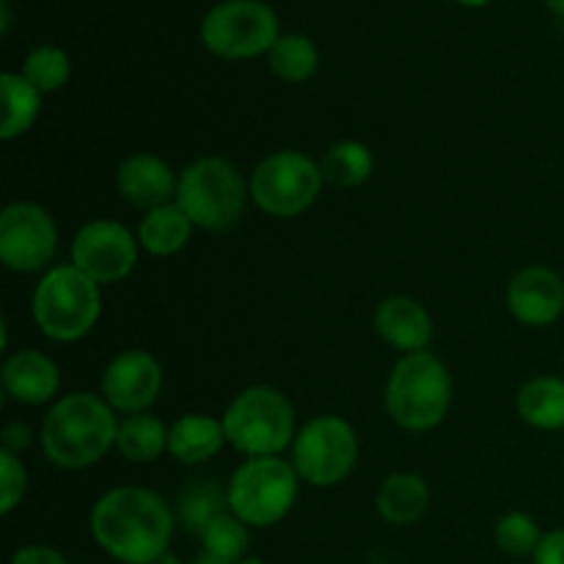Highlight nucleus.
Segmentation results:
<instances>
[{"instance_id": "f257e3e1", "label": "nucleus", "mask_w": 564, "mask_h": 564, "mask_svg": "<svg viewBox=\"0 0 564 564\" xmlns=\"http://www.w3.org/2000/svg\"><path fill=\"white\" fill-rule=\"evenodd\" d=\"M174 523L169 501L141 485L108 490L88 516V529L99 549L121 564H154L169 554Z\"/></svg>"}, {"instance_id": "f03ea898", "label": "nucleus", "mask_w": 564, "mask_h": 564, "mask_svg": "<svg viewBox=\"0 0 564 564\" xmlns=\"http://www.w3.org/2000/svg\"><path fill=\"white\" fill-rule=\"evenodd\" d=\"M105 397L72 391L47 411L42 424V452L55 468L80 471L97 466L110 446H116L119 422Z\"/></svg>"}, {"instance_id": "7ed1b4c3", "label": "nucleus", "mask_w": 564, "mask_h": 564, "mask_svg": "<svg viewBox=\"0 0 564 564\" xmlns=\"http://www.w3.org/2000/svg\"><path fill=\"white\" fill-rule=\"evenodd\" d=\"M452 375L433 352H411L394 364L386 383V411L397 427L427 433L446 419L452 405Z\"/></svg>"}, {"instance_id": "20e7f679", "label": "nucleus", "mask_w": 564, "mask_h": 564, "mask_svg": "<svg viewBox=\"0 0 564 564\" xmlns=\"http://www.w3.org/2000/svg\"><path fill=\"white\" fill-rule=\"evenodd\" d=\"M226 444L246 457H279L295 444V408L273 386H251L224 413Z\"/></svg>"}, {"instance_id": "39448f33", "label": "nucleus", "mask_w": 564, "mask_h": 564, "mask_svg": "<svg viewBox=\"0 0 564 564\" xmlns=\"http://www.w3.org/2000/svg\"><path fill=\"white\" fill-rule=\"evenodd\" d=\"M251 187L231 160L209 154L193 160L180 174L176 204L187 213L193 226L207 231H226L240 224Z\"/></svg>"}, {"instance_id": "423d86ee", "label": "nucleus", "mask_w": 564, "mask_h": 564, "mask_svg": "<svg viewBox=\"0 0 564 564\" xmlns=\"http://www.w3.org/2000/svg\"><path fill=\"white\" fill-rule=\"evenodd\" d=\"M33 323L47 339L77 341L97 325L102 312L99 284L75 264H58L42 275L33 290Z\"/></svg>"}, {"instance_id": "0eeeda50", "label": "nucleus", "mask_w": 564, "mask_h": 564, "mask_svg": "<svg viewBox=\"0 0 564 564\" xmlns=\"http://www.w3.org/2000/svg\"><path fill=\"white\" fill-rule=\"evenodd\" d=\"M297 490L301 477L292 463L281 457H248L226 485V505L248 529H268L290 516Z\"/></svg>"}, {"instance_id": "6e6552de", "label": "nucleus", "mask_w": 564, "mask_h": 564, "mask_svg": "<svg viewBox=\"0 0 564 564\" xmlns=\"http://www.w3.org/2000/svg\"><path fill=\"white\" fill-rule=\"evenodd\" d=\"M198 36L218 58L248 61L273 50L281 39V22L264 0H220L207 9Z\"/></svg>"}, {"instance_id": "1a4fd4ad", "label": "nucleus", "mask_w": 564, "mask_h": 564, "mask_svg": "<svg viewBox=\"0 0 564 564\" xmlns=\"http://www.w3.org/2000/svg\"><path fill=\"white\" fill-rule=\"evenodd\" d=\"M325 185L323 169L308 154L284 149L273 152L253 169L251 198L270 218H297L317 202Z\"/></svg>"}, {"instance_id": "9d476101", "label": "nucleus", "mask_w": 564, "mask_h": 564, "mask_svg": "<svg viewBox=\"0 0 564 564\" xmlns=\"http://www.w3.org/2000/svg\"><path fill=\"white\" fill-rule=\"evenodd\" d=\"M358 463V435L341 416L308 419L292 444V466L312 488H336Z\"/></svg>"}, {"instance_id": "9b49d317", "label": "nucleus", "mask_w": 564, "mask_h": 564, "mask_svg": "<svg viewBox=\"0 0 564 564\" xmlns=\"http://www.w3.org/2000/svg\"><path fill=\"white\" fill-rule=\"evenodd\" d=\"M58 251V229L42 204L14 202L0 213V262L11 273H39Z\"/></svg>"}, {"instance_id": "f8f14e48", "label": "nucleus", "mask_w": 564, "mask_h": 564, "mask_svg": "<svg viewBox=\"0 0 564 564\" xmlns=\"http://www.w3.org/2000/svg\"><path fill=\"white\" fill-rule=\"evenodd\" d=\"M138 237L119 220L99 218L83 226L72 240V264L97 284H116L138 262Z\"/></svg>"}, {"instance_id": "ddd939ff", "label": "nucleus", "mask_w": 564, "mask_h": 564, "mask_svg": "<svg viewBox=\"0 0 564 564\" xmlns=\"http://www.w3.org/2000/svg\"><path fill=\"white\" fill-rule=\"evenodd\" d=\"M163 391V369L147 350H124L105 367L102 397L116 413H147Z\"/></svg>"}, {"instance_id": "4468645a", "label": "nucleus", "mask_w": 564, "mask_h": 564, "mask_svg": "<svg viewBox=\"0 0 564 564\" xmlns=\"http://www.w3.org/2000/svg\"><path fill=\"white\" fill-rule=\"evenodd\" d=\"M507 308L518 323L545 328L564 312V281L543 264L518 270L507 286Z\"/></svg>"}, {"instance_id": "2eb2a0df", "label": "nucleus", "mask_w": 564, "mask_h": 564, "mask_svg": "<svg viewBox=\"0 0 564 564\" xmlns=\"http://www.w3.org/2000/svg\"><path fill=\"white\" fill-rule=\"evenodd\" d=\"M116 187L119 196L132 207L158 209L163 204L176 202V191H180V180H176L174 169L165 163L163 158L152 152L130 154L124 163L116 171Z\"/></svg>"}, {"instance_id": "dca6fc26", "label": "nucleus", "mask_w": 564, "mask_h": 564, "mask_svg": "<svg viewBox=\"0 0 564 564\" xmlns=\"http://www.w3.org/2000/svg\"><path fill=\"white\" fill-rule=\"evenodd\" d=\"M375 330L394 350L422 352L433 341V317L419 301L408 295H391L375 308Z\"/></svg>"}, {"instance_id": "f3484780", "label": "nucleus", "mask_w": 564, "mask_h": 564, "mask_svg": "<svg viewBox=\"0 0 564 564\" xmlns=\"http://www.w3.org/2000/svg\"><path fill=\"white\" fill-rule=\"evenodd\" d=\"M0 386L9 400L20 405H44L61 389L58 367L39 350H20L9 356L0 369Z\"/></svg>"}, {"instance_id": "a211bd4d", "label": "nucleus", "mask_w": 564, "mask_h": 564, "mask_svg": "<svg viewBox=\"0 0 564 564\" xmlns=\"http://www.w3.org/2000/svg\"><path fill=\"white\" fill-rule=\"evenodd\" d=\"M224 444V422L207 413H185L169 427V455L185 466L213 460Z\"/></svg>"}, {"instance_id": "6ab92c4d", "label": "nucleus", "mask_w": 564, "mask_h": 564, "mask_svg": "<svg viewBox=\"0 0 564 564\" xmlns=\"http://www.w3.org/2000/svg\"><path fill=\"white\" fill-rule=\"evenodd\" d=\"M378 516L391 527H411L422 521L430 507V488L419 474L397 471L383 479L375 496Z\"/></svg>"}, {"instance_id": "aec40b11", "label": "nucleus", "mask_w": 564, "mask_h": 564, "mask_svg": "<svg viewBox=\"0 0 564 564\" xmlns=\"http://www.w3.org/2000/svg\"><path fill=\"white\" fill-rule=\"evenodd\" d=\"M191 235L193 220L187 218V213L176 202L149 209L141 218V226H138V242L152 257H171V253L182 251Z\"/></svg>"}, {"instance_id": "412c9836", "label": "nucleus", "mask_w": 564, "mask_h": 564, "mask_svg": "<svg viewBox=\"0 0 564 564\" xmlns=\"http://www.w3.org/2000/svg\"><path fill=\"white\" fill-rule=\"evenodd\" d=\"M518 413L534 430H564V378L543 375L518 391Z\"/></svg>"}, {"instance_id": "4be33fe9", "label": "nucleus", "mask_w": 564, "mask_h": 564, "mask_svg": "<svg viewBox=\"0 0 564 564\" xmlns=\"http://www.w3.org/2000/svg\"><path fill=\"white\" fill-rule=\"evenodd\" d=\"M0 94H3V124H0V138L14 141L25 135L39 119L42 110V91L31 86L20 72H3L0 75Z\"/></svg>"}, {"instance_id": "5701e85b", "label": "nucleus", "mask_w": 564, "mask_h": 564, "mask_svg": "<svg viewBox=\"0 0 564 564\" xmlns=\"http://www.w3.org/2000/svg\"><path fill=\"white\" fill-rule=\"evenodd\" d=\"M116 449L130 463H154L169 452V427L149 413H132L119 422Z\"/></svg>"}, {"instance_id": "b1692460", "label": "nucleus", "mask_w": 564, "mask_h": 564, "mask_svg": "<svg viewBox=\"0 0 564 564\" xmlns=\"http://www.w3.org/2000/svg\"><path fill=\"white\" fill-rule=\"evenodd\" d=\"M268 66L275 77L286 83H303L314 77L319 66V50L303 33H281L268 53Z\"/></svg>"}, {"instance_id": "393cba45", "label": "nucleus", "mask_w": 564, "mask_h": 564, "mask_svg": "<svg viewBox=\"0 0 564 564\" xmlns=\"http://www.w3.org/2000/svg\"><path fill=\"white\" fill-rule=\"evenodd\" d=\"M323 176L328 185L336 187H358L372 176L375 158L367 143L361 141H339L325 152Z\"/></svg>"}, {"instance_id": "a878e982", "label": "nucleus", "mask_w": 564, "mask_h": 564, "mask_svg": "<svg viewBox=\"0 0 564 564\" xmlns=\"http://www.w3.org/2000/svg\"><path fill=\"white\" fill-rule=\"evenodd\" d=\"M229 510L226 505V490L215 485V479H193L176 501V518L191 534H202L209 521Z\"/></svg>"}, {"instance_id": "bb28decb", "label": "nucleus", "mask_w": 564, "mask_h": 564, "mask_svg": "<svg viewBox=\"0 0 564 564\" xmlns=\"http://www.w3.org/2000/svg\"><path fill=\"white\" fill-rule=\"evenodd\" d=\"M22 77L31 83L36 91L53 94L66 86L72 75V61L66 50L55 47V44H39L28 53L25 64H22Z\"/></svg>"}, {"instance_id": "cd10ccee", "label": "nucleus", "mask_w": 564, "mask_h": 564, "mask_svg": "<svg viewBox=\"0 0 564 564\" xmlns=\"http://www.w3.org/2000/svg\"><path fill=\"white\" fill-rule=\"evenodd\" d=\"M198 540H202V545L207 554L218 556V560H224V562L237 564V562L246 560L251 534H248V527L240 521V518L231 516V512L226 510V512H220L215 521L207 523V529L198 534Z\"/></svg>"}, {"instance_id": "c85d7f7f", "label": "nucleus", "mask_w": 564, "mask_h": 564, "mask_svg": "<svg viewBox=\"0 0 564 564\" xmlns=\"http://www.w3.org/2000/svg\"><path fill=\"white\" fill-rule=\"evenodd\" d=\"M540 540H543V532H540L538 521L527 512H507L496 523V545L507 556H516V560L534 556Z\"/></svg>"}, {"instance_id": "c756f323", "label": "nucleus", "mask_w": 564, "mask_h": 564, "mask_svg": "<svg viewBox=\"0 0 564 564\" xmlns=\"http://www.w3.org/2000/svg\"><path fill=\"white\" fill-rule=\"evenodd\" d=\"M0 488H3V499H0V512L9 516L20 507V501L25 499L28 490V471L22 466L20 457L9 449H0Z\"/></svg>"}, {"instance_id": "7c9ffc66", "label": "nucleus", "mask_w": 564, "mask_h": 564, "mask_svg": "<svg viewBox=\"0 0 564 564\" xmlns=\"http://www.w3.org/2000/svg\"><path fill=\"white\" fill-rule=\"evenodd\" d=\"M9 564H69V560L58 549H53V545L33 543L17 549Z\"/></svg>"}, {"instance_id": "2f4dec72", "label": "nucleus", "mask_w": 564, "mask_h": 564, "mask_svg": "<svg viewBox=\"0 0 564 564\" xmlns=\"http://www.w3.org/2000/svg\"><path fill=\"white\" fill-rule=\"evenodd\" d=\"M534 564H564V529L543 534L538 551L532 556Z\"/></svg>"}, {"instance_id": "473e14b6", "label": "nucleus", "mask_w": 564, "mask_h": 564, "mask_svg": "<svg viewBox=\"0 0 564 564\" xmlns=\"http://www.w3.org/2000/svg\"><path fill=\"white\" fill-rule=\"evenodd\" d=\"M31 444V430L25 427V424L22 422H11V424H6L3 427V449H9V452H20V449H25V446Z\"/></svg>"}, {"instance_id": "72a5a7b5", "label": "nucleus", "mask_w": 564, "mask_h": 564, "mask_svg": "<svg viewBox=\"0 0 564 564\" xmlns=\"http://www.w3.org/2000/svg\"><path fill=\"white\" fill-rule=\"evenodd\" d=\"M0 17H3V22H0V33H9V25H11L9 0H3V3H0Z\"/></svg>"}, {"instance_id": "f704fd0d", "label": "nucleus", "mask_w": 564, "mask_h": 564, "mask_svg": "<svg viewBox=\"0 0 564 564\" xmlns=\"http://www.w3.org/2000/svg\"><path fill=\"white\" fill-rule=\"evenodd\" d=\"M191 564H231V562H224V560H218V556H213V554H207V551H202V554H198Z\"/></svg>"}, {"instance_id": "c9c22d12", "label": "nucleus", "mask_w": 564, "mask_h": 564, "mask_svg": "<svg viewBox=\"0 0 564 564\" xmlns=\"http://www.w3.org/2000/svg\"><path fill=\"white\" fill-rule=\"evenodd\" d=\"M457 6H463V9H485L488 3H494V0H455Z\"/></svg>"}, {"instance_id": "e433bc0d", "label": "nucleus", "mask_w": 564, "mask_h": 564, "mask_svg": "<svg viewBox=\"0 0 564 564\" xmlns=\"http://www.w3.org/2000/svg\"><path fill=\"white\" fill-rule=\"evenodd\" d=\"M545 6H549V9L564 22V0H545Z\"/></svg>"}, {"instance_id": "4c0bfd02", "label": "nucleus", "mask_w": 564, "mask_h": 564, "mask_svg": "<svg viewBox=\"0 0 564 564\" xmlns=\"http://www.w3.org/2000/svg\"><path fill=\"white\" fill-rule=\"evenodd\" d=\"M154 564H180V562H176L174 556H171V554H165V556H160V560L154 562Z\"/></svg>"}, {"instance_id": "58836bf2", "label": "nucleus", "mask_w": 564, "mask_h": 564, "mask_svg": "<svg viewBox=\"0 0 564 564\" xmlns=\"http://www.w3.org/2000/svg\"><path fill=\"white\" fill-rule=\"evenodd\" d=\"M237 564H264V562L262 560H253V556H246V560L237 562Z\"/></svg>"}]
</instances>
